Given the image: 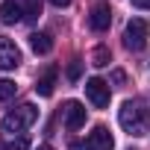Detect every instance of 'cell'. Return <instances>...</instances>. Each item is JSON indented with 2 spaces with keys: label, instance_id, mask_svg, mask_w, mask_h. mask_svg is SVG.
Wrapping results in <instances>:
<instances>
[{
  "label": "cell",
  "instance_id": "18",
  "mask_svg": "<svg viewBox=\"0 0 150 150\" xmlns=\"http://www.w3.org/2000/svg\"><path fill=\"white\" fill-rule=\"evenodd\" d=\"M71 150H88V144H83V141H71Z\"/></svg>",
  "mask_w": 150,
  "mask_h": 150
},
{
  "label": "cell",
  "instance_id": "12",
  "mask_svg": "<svg viewBox=\"0 0 150 150\" xmlns=\"http://www.w3.org/2000/svg\"><path fill=\"white\" fill-rule=\"evenodd\" d=\"M41 15V0H24V21H35Z\"/></svg>",
  "mask_w": 150,
  "mask_h": 150
},
{
  "label": "cell",
  "instance_id": "8",
  "mask_svg": "<svg viewBox=\"0 0 150 150\" xmlns=\"http://www.w3.org/2000/svg\"><path fill=\"white\" fill-rule=\"evenodd\" d=\"M88 150H112L115 147V141H112V132L106 129V127H94L91 132H88Z\"/></svg>",
  "mask_w": 150,
  "mask_h": 150
},
{
  "label": "cell",
  "instance_id": "1",
  "mask_svg": "<svg viewBox=\"0 0 150 150\" xmlns=\"http://www.w3.org/2000/svg\"><path fill=\"white\" fill-rule=\"evenodd\" d=\"M118 121L129 135H147V129H150V112L141 100H127L118 112Z\"/></svg>",
  "mask_w": 150,
  "mask_h": 150
},
{
  "label": "cell",
  "instance_id": "14",
  "mask_svg": "<svg viewBox=\"0 0 150 150\" xmlns=\"http://www.w3.org/2000/svg\"><path fill=\"white\" fill-rule=\"evenodd\" d=\"M3 147H6V150H30V138H27V135H18V138L12 135V138L3 141Z\"/></svg>",
  "mask_w": 150,
  "mask_h": 150
},
{
  "label": "cell",
  "instance_id": "20",
  "mask_svg": "<svg viewBox=\"0 0 150 150\" xmlns=\"http://www.w3.org/2000/svg\"><path fill=\"white\" fill-rule=\"evenodd\" d=\"M38 150H53V147H50V144H41V147H38Z\"/></svg>",
  "mask_w": 150,
  "mask_h": 150
},
{
  "label": "cell",
  "instance_id": "6",
  "mask_svg": "<svg viewBox=\"0 0 150 150\" xmlns=\"http://www.w3.org/2000/svg\"><path fill=\"white\" fill-rule=\"evenodd\" d=\"M21 65V50H18V44L12 41V38H6V35H0V68L3 71H12V68H18Z\"/></svg>",
  "mask_w": 150,
  "mask_h": 150
},
{
  "label": "cell",
  "instance_id": "4",
  "mask_svg": "<svg viewBox=\"0 0 150 150\" xmlns=\"http://www.w3.org/2000/svg\"><path fill=\"white\" fill-rule=\"evenodd\" d=\"M86 97H88L97 109H106V106H109V97H112L109 83H106V80H100V77H91V80L86 83Z\"/></svg>",
  "mask_w": 150,
  "mask_h": 150
},
{
  "label": "cell",
  "instance_id": "10",
  "mask_svg": "<svg viewBox=\"0 0 150 150\" xmlns=\"http://www.w3.org/2000/svg\"><path fill=\"white\" fill-rule=\"evenodd\" d=\"M30 47H33V53L47 56V53L53 50V35H50V33H33V35H30Z\"/></svg>",
  "mask_w": 150,
  "mask_h": 150
},
{
  "label": "cell",
  "instance_id": "15",
  "mask_svg": "<svg viewBox=\"0 0 150 150\" xmlns=\"http://www.w3.org/2000/svg\"><path fill=\"white\" fill-rule=\"evenodd\" d=\"M15 91H18V86H15L12 80H0V100H9V97H15Z\"/></svg>",
  "mask_w": 150,
  "mask_h": 150
},
{
  "label": "cell",
  "instance_id": "3",
  "mask_svg": "<svg viewBox=\"0 0 150 150\" xmlns=\"http://www.w3.org/2000/svg\"><path fill=\"white\" fill-rule=\"evenodd\" d=\"M147 33H150L147 21L132 18V21L127 24V30H124V44H127L129 50H144V44H147Z\"/></svg>",
  "mask_w": 150,
  "mask_h": 150
},
{
  "label": "cell",
  "instance_id": "19",
  "mask_svg": "<svg viewBox=\"0 0 150 150\" xmlns=\"http://www.w3.org/2000/svg\"><path fill=\"white\" fill-rule=\"evenodd\" d=\"M50 3H53V6H56V9H65V6H68V3H71V0H50Z\"/></svg>",
  "mask_w": 150,
  "mask_h": 150
},
{
  "label": "cell",
  "instance_id": "11",
  "mask_svg": "<svg viewBox=\"0 0 150 150\" xmlns=\"http://www.w3.org/2000/svg\"><path fill=\"white\" fill-rule=\"evenodd\" d=\"M53 88H56V68H47V71H44V77L35 83V91H38L41 97H50Z\"/></svg>",
  "mask_w": 150,
  "mask_h": 150
},
{
  "label": "cell",
  "instance_id": "16",
  "mask_svg": "<svg viewBox=\"0 0 150 150\" xmlns=\"http://www.w3.org/2000/svg\"><path fill=\"white\" fill-rule=\"evenodd\" d=\"M80 74H83V62H80V59H74V62L68 65V80H71V83H77V80H80Z\"/></svg>",
  "mask_w": 150,
  "mask_h": 150
},
{
  "label": "cell",
  "instance_id": "7",
  "mask_svg": "<svg viewBox=\"0 0 150 150\" xmlns=\"http://www.w3.org/2000/svg\"><path fill=\"white\" fill-rule=\"evenodd\" d=\"M62 112H65V127H68V129H80V127L86 124V106H83L80 100H68Z\"/></svg>",
  "mask_w": 150,
  "mask_h": 150
},
{
  "label": "cell",
  "instance_id": "13",
  "mask_svg": "<svg viewBox=\"0 0 150 150\" xmlns=\"http://www.w3.org/2000/svg\"><path fill=\"white\" fill-rule=\"evenodd\" d=\"M109 59H112V56H109V47H103V44L91 53V65H94V68H106V65H109Z\"/></svg>",
  "mask_w": 150,
  "mask_h": 150
},
{
  "label": "cell",
  "instance_id": "5",
  "mask_svg": "<svg viewBox=\"0 0 150 150\" xmlns=\"http://www.w3.org/2000/svg\"><path fill=\"white\" fill-rule=\"evenodd\" d=\"M109 24H112V9H109L106 0H100V3H94L91 12H88V27H91L94 33H106Z\"/></svg>",
  "mask_w": 150,
  "mask_h": 150
},
{
  "label": "cell",
  "instance_id": "17",
  "mask_svg": "<svg viewBox=\"0 0 150 150\" xmlns=\"http://www.w3.org/2000/svg\"><path fill=\"white\" fill-rule=\"evenodd\" d=\"M135 9H150V0H132Z\"/></svg>",
  "mask_w": 150,
  "mask_h": 150
},
{
  "label": "cell",
  "instance_id": "9",
  "mask_svg": "<svg viewBox=\"0 0 150 150\" xmlns=\"http://www.w3.org/2000/svg\"><path fill=\"white\" fill-rule=\"evenodd\" d=\"M0 21L3 24H21L24 21V9L15 0H3V3H0Z\"/></svg>",
  "mask_w": 150,
  "mask_h": 150
},
{
  "label": "cell",
  "instance_id": "2",
  "mask_svg": "<svg viewBox=\"0 0 150 150\" xmlns=\"http://www.w3.org/2000/svg\"><path fill=\"white\" fill-rule=\"evenodd\" d=\"M35 118H38V109H35L33 103H21L18 109H12V112L3 118V124H0V132H3V138L24 135V129H27V127H33V124H35Z\"/></svg>",
  "mask_w": 150,
  "mask_h": 150
}]
</instances>
